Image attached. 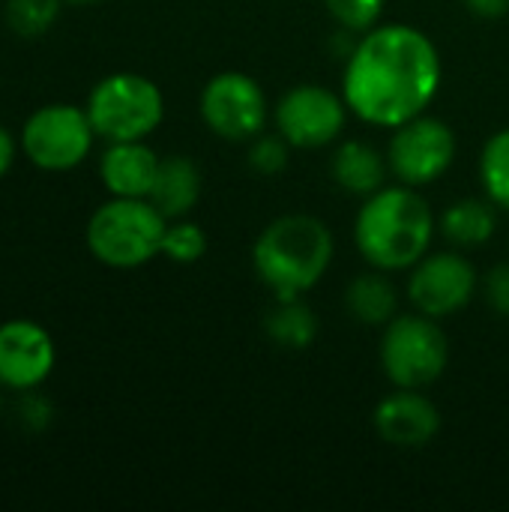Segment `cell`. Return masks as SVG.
Listing matches in <instances>:
<instances>
[{"label":"cell","instance_id":"obj_3","mask_svg":"<svg viewBox=\"0 0 509 512\" xmlns=\"http://www.w3.org/2000/svg\"><path fill=\"white\" fill-rule=\"evenodd\" d=\"M336 255L333 231L312 213H285L261 228L252 243V270L276 300L309 294Z\"/></svg>","mask_w":509,"mask_h":512},{"label":"cell","instance_id":"obj_5","mask_svg":"<svg viewBox=\"0 0 509 512\" xmlns=\"http://www.w3.org/2000/svg\"><path fill=\"white\" fill-rule=\"evenodd\" d=\"M87 117L105 141H147L165 120L159 84L138 72H111L87 96Z\"/></svg>","mask_w":509,"mask_h":512},{"label":"cell","instance_id":"obj_4","mask_svg":"<svg viewBox=\"0 0 509 512\" xmlns=\"http://www.w3.org/2000/svg\"><path fill=\"white\" fill-rule=\"evenodd\" d=\"M168 219L150 198H114L93 210L87 222L90 255L114 270H135L162 255Z\"/></svg>","mask_w":509,"mask_h":512},{"label":"cell","instance_id":"obj_9","mask_svg":"<svg viewBox=\"0 0 509 512\" xmlns=\"http://www.w3.org/2000/svg\"><path fill=\"white\" fill-rule=\"evenodd\" d=\"M96 129L87 108L51 102L36 108L21 126V153L42 171H72L93 147Z\"/></svg>","mask_w":509,"mask_h":512},{"label":"cell","instance_id":"obj_24","mask_svg":"<svg viewBox=\"0 0 509 512\" xmlns=\"http://www.w3.org/2000/svg\"><path fill=\"white\" fill-rule=\"evenodd\" d=\"M324 6L339 27L351 33H366L381 24L387 0H324Z\"/></svg>","mask_w":509,"mask_h":512},{"label":"cell","instance_id":"obj_21","mask_svg":"<svg viewBox=\"0 0 509 512\" xmlns=\"http://www.w3.org/2000/svg\"><path fill=\"white\" fill-rule=\"evenodd\" d=\"M60 6H63V0H6L3 18L15 36L39 39L57 24Z\"/></svg>","mask_w":509,"mask_h":512},{"label":"cell","instance_id":"obj_11","mask_svg":"<svg viewBox=\"0 0 509 512\" xmlns=\"http://www.w3.org/2000/svg\"><path fill=\"white\" fill-rule=\"evenodd\" d=\"M408 273L411 306L438 321L462 312L480 288V273L462 249H429Z\"/></svg>","mask_w":509,"mask_h":512},{"label":"cell","instance_id":"obj_18","mask_svg":"<svg viewBox=\"0 0 509 512\" xmlns=\"http://www.w3.org/2000/svg\"><path fill=\"white\" fill-rule=\"evenodd\" d=\"M345 309L357 324L384 327L399 315V291L384 270H369L351 279L345 291Z\"/></svg>","mask_w":509,"mask_h":512},{"label":"cell","instance_id":"obj_20","mask_svg":"<svg viewBox=\"0 0 509 512\" xmlns=\"http://www.w3.org/2000/svg\"><path fill=\"white\" fill-rule=\"evenodd\" d=\"M480 183L483 195L509 213V126L489 135L480 153Z\"/></svg>","mask_w":509,"mask_h":512},{"label":"cell","instance_id":"obj_14","mask_svg":"<svg viewBox=\"0 0 509 512\" xmlns=\"http://www.w3.org/2000/svg\"><path fill=\"white\" fill-rule=\"evenodd\" d=\"M159 156L147 141H108L99 156V177L114 198H150Z\"/></svg>","mask_w":509,"mask_h":512},{"label":"cell","instance_id":"obj_29","mask_svg":"<svg viewBox=\"0 0 509 512\" xmlns=\"http://www.w3.org/2000/svg\"><path fill=\"white\" fill-rule=\"evenodd\" d=\"M63 3H69V6H96L102 0H63Z\"/></svg>","mask_w":509,"mask_h":512},{"label":"cell","instance_id":"obj_17","mask_svg":"<svg viewBox=\"0 0 509 512\" xmlns=\"http://www.w3.org/2000/svg\"><path fill=\"white\" fill-rule=\"evenodd\" d=\"M438 231L453 249H477L486 246L498 231V207L483 198H459L438 216Z\"/></svg>","mask_w":509,"mask_h":512},{"label":"cell","instance_id":"obj_8","mask_svg":"<svg viewBox=\"0 0 509 512\" xmlns=\"http://www.w3.org/2000/svg\"><path fill=\"white\" fill-rule=\"evenodd\" d=\"M204 126L222 141H252L273 117L267 90L249 72H216L198 99Z\"/></svg>","mask_w":509,"mask_h":512},{"label":"cell","instance_id":"obj_19","mask_svg":"<svg viewBox=\"0 0 509 512\" xmlns=\"http://www.w3.org/2000/svg\"><path fill=\"white\" fill-rule=\"evenodd\" d=\"M264 333L285 351H306L318 339V315L303 297L276 300L264 318Z\"/></svg>","mask_w":509,"mask_h":512},{"label":"cell","instance_id":"obj_7","mask_svg":"<svg viewBox=\"0 0 509 512\" xmlns=\"http://www.w3.org/2000/svg\"><path fill=\"white\" fill-rule=\"evenodd\" d=\"M456 153H459V138L453 126L423 111L393 129L387 141L390 177L414 189L432 186L453 168Z\"/></svg>","mask_w":509,"mask_h":512},{"label":"cell","instance_id":"obj_6","mask_svg":"<svg viewBox=\"0 0 509 512\" xmlns=\"http://www.w3.org/2000/svg\"><path fill=\"white\" fill-rule=\"evenodd\" d=\"M381 369L393 387L405 390H426L450 366V339L438 318L423 312L396 315L390 324L381 327Z\"/></svg>","mask_w":509,"mask_h":512},{"label":"cell","instance_id":"obj_13","mask_svg":"<svg viewBox=\"0 0 509 512\" xmlns=\"http://www.w3.org/2000/svg\"><path fill=\"white\" fill-rule=\"evenodd\" d=\"M372 426L378 438L390 447L420 450L432 444L441 432V411L423 390L396 387L375 405Z\"/></svg>","mask_w":509,"mask_h":512},{"label":"cell","instance_id":"obj_15","mask_svg":"<svg viewBox=\"0 0 509 512\" xmlns=\"http://www.w3.org/2000/svg\"><path fill=\"white\" fill-rule=\"evenodd\" d=\"M330 177L342 192L369 198L372 192L387 186V177H390L387 150L363 138L336 141L333 156H330Z\"/></svg>","mask_w":509,"mask_h":512},{"label":"cell","instance_id":"obj_2","mask_svg":"<svg viewBox=\"0 0 509 512\" xmlns=\"http://www.w3.org/2000/svg\"><path fill=\"white\" fill-rule=\"evenodd\" d=\"M438 219L420 189L387 183L363 198L354 219V246L360 258L384 273L411 270L435 243Z\"/></svg>","mask_w":509,"mask_h":512},{"label":"cell","instance_id":"obj_12","mask_svg":"<svg viewBox=\"0 0 509 512\" xmlns=\"http://www.w3.org/2000/svg\"><path fill=\"white\" fill-rule=\"evenodd\" d=\"M57 363L51 333L27 318L0 324V387L27 393L39 390Z\"/></svg>","mask_w":509,"mask_h":512},{"label":"cell","instance_id":"obj_16","mask_svg":"<svg viewBox=\"0 0 509 512\" xmlns=\"http://www.w3.org/2000/svg\"><path fill=\"white\" fill-rule=\"evenodd\" d=\"M198 198H201V168L189 156H180V153L159 159L156 183L150 192V201L156 204V210L168 222L183 219L195 210Z\"/></svg>","mask_w":509,"mask_h":512},{"label":"cell","instance_id":"obj_1","mask_svg":"<svg viewBox=\"0 0 509 512\" xmlns=\"http://www.w3.org/2000/svg\"><path fill=\"white\" fill-rule=\"evenodd\" d=\"M342 63V96L351 114L381 129H396L429 111L444 81L438 45L405 21L375 24L360 33Z\"/></svg>","mask_w":509,"mask_h":512},{"label":"cell","instance_id":"obj_10","mask_svg":"<svg viewBox=\"0 0 509 512\" xmlns=\"http://www.w3.org/2000/svg\"><path fill=\"white\" fill-rule=\"evenodd\" d=\"M348 102L342 90H330L324 84H297L279 96L273 105L276 132L294 150H321L333 147L348 123Z\"/></svg>","mask_w":509,"mask_h":512},{"label":"cell","instance_id":"obj_27","mask_svg":"<svg viewBox=\"0 0 509 512\" xmlns=\"http://www.w3.org/2000/svg\"><path fill=\"white\" fill-rule=\"evenodd\" d=\"M465 9L483 21H495V18H504L509 12V0H462Z\"/></svg>","mask_w":509,"mask_h":512},{"label":"cell","instance_id":"obj_30","mask_svg":"<svg viewBox=\"0 0 509 512\" xmlns=\"http://www.w3.org/2000/svg\"><path fill=\"white\" fill-rule=\"evenodd\" d=\"M0 408H3V402H0Z\"/></svg>","mask_w":509,"mask_h":512},{"label":"cell","instance_id":"obj_25","mask_svg":"<svg viewBox=\"0 0 509 512\" xmlns=\"http://www.w3.org/2000/svg\"><path fill=\"white\" fill-rule=\"evenodd\" d=\"M18 417H21V423H24L30 432H42V429H48V423H51V417H54V408H51V402H48L42 393L27 390V393L18 399Z\"/></svg>","mask_w":509,"mask_h":512},{"label":"cell","instance_id":"obj_28","mask_svg":"<svg viewBox=\"0 0 509 512\" xmlns=\"http://www.w3.org/2000/svg\"><path fill=\"white\" fill-rule=\"evenodd\" d=\"M12 162H15V138L6 126H0V177L9 174Z\"/></svg>","mask_w":509,"mask_h":512},{"label":"cell","instance_id":"obj_26","mask_svg":"<svg viewBox=\"0 0 509 512\" xmlns=\"http://www.w3.org/2000/svg\"><path fill=\"white\" fill-rule=\"evenodd\" d=\"M483 294L486 303L509 321V264H495L486 279H483Z\"/></svg>","mask_w":509,"mask_h":512},{"label":"cell","instance_id":"obj_22","mask_svg":"<svg viewBox=\"0 0 509 512\" xmlns=\"http://www.w3.org/2000/svg\"><path fill=\"white\" fill-rule=\"evenodd\" d=\"M162 255L174 264H195L207 255V234L201 225L183 219H171L162 237Z\"/></svg>","mask_w":509,"mask_h":512},{"label":"cell","instance_id":"obj_23","mask_svg":"<svg viewBox=\"0 0 509 512\" xmlns=\"http://www.w3.org/2000/svg\"><path fill=\"white\" fill-rule=\"evenodd\" d=\"M291 144L279 132H261L249 141L246 162L258 177H279L291 165Z\"/></svg>","mask_w":509,"mask_h":512}]
</instances>
